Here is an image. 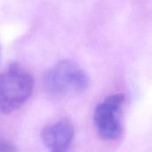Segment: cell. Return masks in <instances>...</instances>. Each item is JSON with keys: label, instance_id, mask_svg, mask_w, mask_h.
<instances>
[{"label": "cell", "instance_id": "obj_7", "mask_svg": "<svg viewBox=\"0 0 152 152\" xmlns=\"http://www.w3.org/2000/svg\"><path fill=\"white\" fill-rule=\"evenodd\" d=\"M0 54H1V53H0Z\"/></svg>", "mask_w": 152, "mask_h": 152}, {"label": "cell", "instance_id": "obj_6", "mask_svg": "<svg viewBox=\"0 0 152 152\" xmlns=\"http://www.w3.org/2000/svg\"><path fill=\"white\" fill-rule=\"evenodd\" d=\"M50 152H68V150H57V151H51Z\"/></svg>", "mask_w": 152, "mask_h": 152}, {"label": "cell", "instance_id": "obj_4", "mask_svg": "<svg viewBox=\"0 0 152 152\" xmlns=\"http://www.w3.org/2000/svg\"><path fill=\"white\" fill-rule=\"evenodd\" d=\"M74 137V128L67 121L61 120L46 126L41 132L45 145L51 151L68 150Z\"/></svg>", "mask_w": 152, "mask_h": 152}, {"label": "cell", "instance_id": "obj_2", "mask_svg": "<svg viewBox=\"0 0 152 152\" xmlns=\"http://www.w3.org/2000/svg\"><path fill=\"white\" fill-rule=\"evenodd\" d=\"M44 86L53 95L77 94L89 86V77L74 61L61 60L51 67L44 77Z\"/></svg>", "mask_w": 152, "mask_h": 152}, {"label": "cell", "instance_id": "obj_1", "mask_svg": "<svg viewBox=\"0 0 152 152\" xmlns=\"http://www.w3.org/2000/svg\"><path fill=\"white\" fill-rule=\"evenodd\" d=\"M34 80L30 73L17 63L0 73V111L10 114L19 110L30 97Z\"/></svg>", "mask_w": 152, "mask_h": 152}, {"label": "cell", "instance_id": "obj_3", "mask_svg": "<svg viewBox=\"0 0 152 152\" xmlns=\"http://www.w3.org/2000/svg\"><path fill=\"white\" fill-rule=\"evenodd\" d=\"M125 102L123 94L106 98L95 108L94 122L99 136L103 140H116L122 133L121 109Z\"/></svg>", "mask_w": 152, "mask_h": 152}, {"label": "cell", "instance_id": "obj_5", "mask_svg": "<svg viewBox=\"0 0 152 152\" xmlns=\"http://www.w3.org/2000/svg\"><path fill=\"white\" fill-rule=\"evenodd\" d=\"M0 152H18V149L11 142L0 138Z\"/></svg>", "mask_w": 152, "mask_h": 152}]
</instances>
